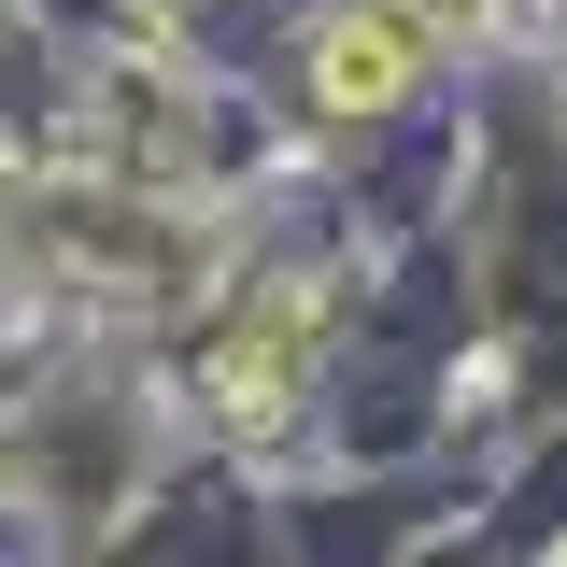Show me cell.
Listing matches in <instances>:
<instances>
[{
  "label": "cell",
  "mask_w": 567,
  "mask_h": 567,
  "mask_svg": "<svg viewBox=\"0 0 567 567\" xmlns=\"http://www.w3.org/2000/svg\"><path fill=\"white\" fill-rule=\"evenodd\" d=\"M398 85H412V29H398V14H354V29H327V100H341V114L398 100Z\"/></svg>",
  "instance_id": "1"
},
{
  "label": "cell",
  "mask_w": 567,
  "mask_h": 567,
  "mask_svg": "<svg viewBox=\"0 0 567 567\" xmlns=\"http://www.w3.org/2000/svg\"><path fill=\"white\" fill-rule=\"evenodd\" d=\"M425 14H440V29H454V14H496V0H425Z\"/></svg>",
  "instance_id": "2"
}]
</instances>
